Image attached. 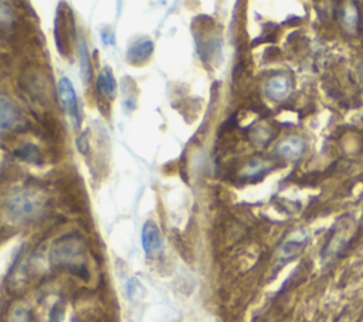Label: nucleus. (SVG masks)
I'll return each mask as SVG.
<instances>
[{"mask_svg":"<svg viewBox=\"0 0 363 322\" xmlns=\"http://www.w3.org/2000/svg\"><path fill=\"white\" fill-rule=\"evenodd\" d=\"M309 243V234L305 230H296L294 233H291L284 243L279 245L275 260L278 267H282L288 262H291L292 260H295L308 245Z\"/></svg>","mask_w":363,"mask_h":322,"instance_id":"4","label":"nucleus"},{"mask_svg":"<svg viewBox=\"0 0 363 322\" xmlns=\"http://www.w3.org/2000/svg\"><path fill=\"white\" fill-rule=\"evenodd\" d=\"M14 20V13L11 10V7L4 3L0 1V24H10Z\"/></svg>","mask_w":363,"mask_h":322,"instance_id":"20","label":"nucleus"},{"mask_svg":"<svg viewBox=\"0 0 363 322\" xmlns=\"http://www.w3.org/2000/svg\"><path fill=\"white\" fill-rule=\"evenodd\" d=\"M153 50L155 45L150 38H139L129 45L126 58L133 65H142L152 57Z\"/></svg>","mask_w":363,"mask_h":322,"instance_id":"11","label":"nucleus"},{"mask_svg":"<svg viewBox=\"0 0 363 322\" xmlns=\"http://www.w3.org/2000/svg\"><path fill=\"white\" fill-rule=\"evenodd\" d=\"M0 170H1V163H0Z\"/></svg>","mask_w":363,"mask_h":322,"instance_id":"26","label":"nucleus"},{"mask_svg":"<svg viewBox=\"0 0 363 322\" xmlns=\"http://www.w3.org/2000/svg\"><path fill=\"white\" fill-rule=\"evenodd\" d=\"M50 262L78 277L86 275L85 244L81 235L69 233L55 240L50 248Z\"/></svg>","mask_w":363,"mask_h":322,"instance_id":"1","label":"nucleus"},{"mask_svg":"<svg viewBox=\"0 0 363 322\" xmlns=\"http://www.w3.org/2000/svg\"><path fill=\"white\" fill-rule=\"evenodd\" d=\"M77 148H78V150L81 152V153H86V150H88V140H86V133H82L79 138H78V140H77Z\"/></svg>","mask_w":363,"mask_h":322,"instance_id":"23","label":"nucleus"},{"mask_svg":"<svg viewBox=\"0 0 363 322\" xmlns=\"http://www.w3.org/2000/svg\"><path fill=\"white\" fill-rule=\"evenodd\" d=\"M96 89L101 96L112 99L116 92V81L111 67H104L96 77Z\"/></svg>","mask_w":363,"mask_h":322,"instance_id":"14","label":"nucleus"},{"mask_svg":"<svg viewBox=\"0 0 363 322\" xmlns=\"http://www.w3.org/2000/svg\"><path fill=\"white\" fill-rule=\"evenodd\" d=\"M6 322H34V319L30 309L23 305H14L7 312Z\"/></svg>","mask_w":363,"mask_h":322,"instance_id":"19","label":"nucleus"},{"mask_svg":"<svg viewBox=\"0 0 363 322\" xmlns=\"http://www.w3.org/2000/svg\"><path fill=\"white\" fill-rule=\"evenodd\" d=\"M14 153L18 159H21L26 163H31V165H41L43 163L41 152L33 143H24L21 148L16 149Z\"/></svg>","mask_w":363,"mask_h":322,"instance_id":"16","label":"nucleus"},{"mask_svg":"<svg viewBox=\"0 0 363 322\" xmlns=\"http://www.w3.org/2000/svg\"><path fill=\"white\" fill-rule=\"evenodd\" d=\"M362 210H363V209H362Z\"/></svg>","mask_w":363,"mask_h":322,"instance_id":"27","label":"nucleus"},{"mask_svg":"<svg viewBox=\"0 0 363 322\" xmlns=\"http://www.w3.org/2000/svg\"><path fill=\"white\" fill-rule=\"evenodd\" d=\"M357 233V226L350 214L340 216L329 230L328 238L320 250V260L323 264H329L333 260L343 255V252L350 247L354 235Z\"/></svg>","mask_w":363,"mask_h":322,"instance_id":"2","label":"nucleus"},{"mask_svg":"<svg viewBox=\"0 0 363 322\" xmlns=\"http://www.w3.org/2000/svg\"><path fill=\"white\" fill-rule=\"evenodd\" d=\"M357 74H359V81H360V84L363 87V61H360V64L357 67Z\"/></svg>","mask_w":363,"mask_h":322,"instance_id":"25","label":"nucleus"},{"mask_svg":"<svg viewBox=\"0 0 363 322\" xmlns=\"http://www.w3.org/2000/svg\"><path fill=\"white\" fill-rule=\"evenodd\" d=\"M57 92H58V99H60L62 108L72 118V121L75 122V126L78 128L81 125V113H79V108H78L77 94H75V89H74L69 78H67V77L60 78L58 85H57Z\"/></svg>","mask_w":363,"mask_h":322,"instance_id":"8","label":"nucleus"},{"mask_svg":"<svg viewBox=\"0 0 363 322\" xmlns=\"http://www.w3.org/2000/svg\"><path fill=\"white\" fill-rule=\"evenodd\" d=\"M101 35H102V41L105 44H115V35H113L112 30H102Z\"/></svg>","mask_w":363,"mask_h":322,"instance_id":"24","label":"nucleus"},{"mask_svg":"<svg viewBox=\"0 0 363 322\" xmlns=\"http://www.w3.org/2000/svg\"><path fill=\"white\" fill-rule=\"evenodd\" d=\"M78 52H79V74H81V79H82L84 84L88 85L91 82V79H92V65H91V57H89L85 40L79 41Z\"/></svg>","mask_w":363,"mask_h":322,"instance_id":"15","label":"nucleus"},{"mask_svg":"<svg viewBox=\"0 0 363 322\" xmlns=\"http://www.w3.org/2000/svg\"><path fill=\"white\" fill-rule=\"evenodd\" d=\"M74 23L72 21H67V17L64 14V11H61V7L57 11V18H55V30H54V35H55V44L57 48L61 54H67L68 51V33L69 30H72Z\"/></svg>","mask_w":363,"mask_h":322,"instance_id":"13","label":"nucleus"},{"mask_svg":"<svg viewBox=\"0 0 363 322\" xmlns=\"http://www.w3.org/2000/svg\"><path fill=\"white\" fill-rule=\"evenodd\" d=\"M140 291H143L142 287H140V284H139L135 278L129 279V282H128V295H129V298L133 299V298L136 296V292L140 294Z\"/></svg>","mask_w":363,"mask_h":322,"instance_id":"22","label":"nucleus"},{"mask_svg":"<svg viewBox=\"0 0 363 322\" xmlns=\"http://www.w3.org/2000/svg\"><path fill=\"white\" fill-rule=\"evenodd\" d=\"M126 82L125 84V79L122 81V104L125 106V109L128 111H133L135 106H136V88H135V82L129 78H126Z\"/></svg>","mask_w":363,"mask_h":322,"instance_id":"18","label":"nucleus"},{"mask_svg":"<svg viewBox=\"0 0 363 322\" xmlns=\"http://www.w3.org/2000/svg\"><path fill=\"white\" fill-rule=\"evenodd\" d=\"M294 89V78L291 74L279 71L271 74L264 82V94L272 102L285 101Z\"/></svg>","mask_w":363,"mask_h":322,"instance_id":"5","label":"nucleus"},{"mask_svg":"<svg viewBox=\"0 0 363 322\" xmlns=\"http://www.w3.org/2000/svg\"><path fill=\"white\" fill-rule=\"evenodd\" d=\"M64 316V308L60 301H57L50 311V322H60L61 318Z\"/></svg>","mask_w":363,"mask_h":322,"instance_id":"21","label":"nucleus"},{"mask_svg":"<svg viewBox=\"0 0 363 322\" xmlns=\"http://www.w3.org/2000/svg\"><path fill=\"white\" fill-rule=\"evenodd\" d=\"M140 241L145 254L150 258L160 257L163 252V238L157 224L152 220H147L140 231Z\"/></svg>","mask_w":363,"mask_h":322,"instance_id":"9","label":"nucleus"},{"mask_svg":"<svg viewBox=\"0 0 363 322\" xmlns=\"http://www.w3.org/2000/svg\"><path fill=\"white\" fill-rule=\"evenodd\" d=\"M250 135H251V139H252L254 145H258V146L264 148L272 139V129L267 123H258L251 129Z\"/></svg>","mask_w":363,"mask_h":322,"instance_id":"17","label":"nucleus"},{"mask_svg":"<svg viewBox=\"0 0 363 322\" xmlns=\"http://www.w3.org/2000/svg\"><path fill=\"white\" fill-rule=\"evenodd\" d=\"M43 206L44 200L41 194L34 190H20L4 200L6 214L14 223H27L35 218L43 210Z\"/></svg>","mask_w":363,"mask_h":322,"instance_id":"3","label":"nucleus"},{"mask_svg":"<svg viewBox=\"0 0 363 322\" xmlns=\"http://www.w3.org/2000/svg\"><path fill=\"white\" fill-rule=\"evenodd\" d=\"M281 162L271 157H251L238 172V177L245 182H257L279 167Z\"/></svg>","mask_w":363,"mask_h":322,"instance_id":"6","label":"nucleus"},{"mask_svg":"<svg viewBox=\"0 0 363 322\" xmlns=\"http://www.w3.org/2000/svg\"><path fill=\"white\" fill-rule=\"evenodd\" d=\"M277 157L284 160H299L305 150H306V142L303 138L298 135H288L282 138L274 148Z\"/></svg>","mask_w":363,"mask_h":322,"instance_id":"10","label":"nucleus"},{"mask_svg":"<svg viewBox=\"0 0 363 322\" xmlns=\"http://www.w3.org/2000/svg\"><path fill=\"white\" fill-rule=\"evenodd\" d=\"M339 20L342 24V28L347 33H356L360 27L362 18H360V10L357 7L356 1H349L343 7L339 9Z\"/></svg>","mask_w":363,"mask_h":322,"instance_id":"12","label":"nucleus"},{"mask_svg":"<svg viewBox=\"0 0 363 322\" xmlns=\"http://www.w3.org/2000/svg\"><path fill=\"white\" fill-rule=\"evenodd\" d=\"M24 128V118L18 106L4 95H0V133L20 131Z\"/></svg>","mask_w":363,"mask_h":322,"instance_id":"7","label":"nucleus"}]
</instances>
